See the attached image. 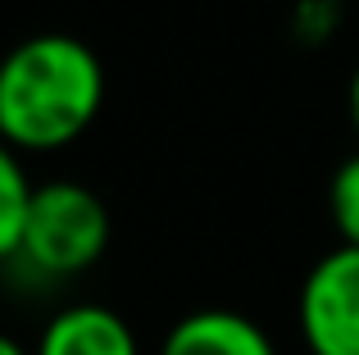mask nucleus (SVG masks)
I'll return each instance as SVG.
<instances>
[{"label":"nucleus","mask_w":359,"mask_h":355,"mask_svg":"<svg viewBox=\"0 0 359 355\" xmlns=\"http://www.w3.org/2000/svg\"><path fill=\"white\" fill-rule=\"evenodd\" d=\"M105 69L69 32H36L0 60V142L9 151H60L96 123Z\"/></svg>","instance_id":"nucleus-1"},{"label":"nucleus","mask_w":359,"mask_h":355,"mask_svg":"<svg viewBox=\"0 0 359 355\" xmlns=\"http://www.w3.org/2000/svg\"><path fill=\"white\" fill-rule=\"evenodd\" d=\"M109 246V210L91 187L55 178L32 187L18 237V255L46 278H73L87 274Z\"/></svg>","instance_id":"nucleus-2"},{"label":"nucleus","mask_w":359,"mask_h":355,"mask_svg":"<svg viewBox=\"0 0 359 355\" xmlns=\"http://www.w3.org/2000/svg\"><path fill=\"white\" fill-rule=\"evenodd\" d=\"M300 337L309 355H359V250L337 246L305 274Z\"/></svg>","instance_id":"nucleus-3"},{"label":"nucleus","mask_w":359,"mask_h":355,"mask_svg":"<svg viewBox=\"0 0 359 355\" xmlns=\"http://www.w3.org/2000/svg\"><path fill=\"white\" fill-rule=\"evenodd\" d=\"M32 355H141L137 333L109 305H69L41 328Z\"/></svg>","instance_id":"nucleus-4"},{"label":"nucleus","mask_w":359,"mask_h":355,"mask_svg":"<svg viewBox=\"0 0 359 355\" xmlns=\"http://www.w3.org/2000/svg\"><path fill=\"white\" fill-rule=\"evenodd\" d=\"M159 355H278L269 333L237 310H191L168 328Z\"/></svg>","instance_id":"nucleus-5"},{"label":"nucleus","mask_w":359,"mask_h":355,"mask_svg":"<svg viewBox=\"0 0 359 355\" xmlns=\"http://www.w3.org/2000/svg\"><path fill=\"white\" fill-rule=\"evenodd\" d=\"M27 201H32V182H27L18 155L0 142V260L18 255V237H23Z\"/></svg>","instance_id":"nucleus-6"},{"label":"nucleus","mask_w":359,"mask_h":355,"mask_svg":"<svg viewBox=\"0 0 359 355\" xmlns=\"http://www.w3.org/2000/svg\"><path fill=\"white\" fill-rule=\"evenodd\" d=\"M327 214L341 232V246L359 250V155L337 164L332 182H327Z\"/></svg>","instance_id":"nucleus-7"},{"label":"nucleus","mask_w":359,"mask_h":355,"mask_svg":"<svg viewBox=\"0 0 359 355\" xmlns=\"http://www.w3.org/2000/svg\"><path fill=\"white\" fill-rule=\"evenodd\" d=\"M346 114H351V128H355V137H359V64H355V73H351V87H346Z\"/></svg>","instance_id":"nucleus-8"},{"label":"nucleus","mask_w":359,"mask_h":355,"mask_svg":"<svg viewBox=\"0 0 359 355\" xmlns=\"http://www.w3.org/2000/svg\"><path fill=\"white\" fill-rule=\"evenodd\" d=\"M0 355H32V351H23L14 337H5V333H0Z\"/></svg>","instance_id":"nucleus-9"}]
</instances>
